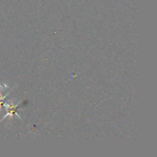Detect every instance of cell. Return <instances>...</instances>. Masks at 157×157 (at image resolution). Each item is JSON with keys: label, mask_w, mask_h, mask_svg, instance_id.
I'll list each match as a JSON object with an SVG mask.
<instances>
[{"label": "cell", "mask_w": 157, "mask_h": 157, "mask_svg": "<svg viewBox=\"0 0 157 157\" xmlns=\"http://www.w3.org/2000/svg\"><path fill=\"white\" fill-rule=\"evenodd\" d=\"M9 94V93H7V94H6L5 96H3V95L2 94V90H1V92H0V101H4V100L6 99V98H7V96Z\"/></svg>", "instance_id": "cell-1"}]
</instances>
